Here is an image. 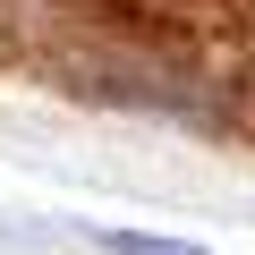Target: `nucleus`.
<instances>
[{
  "instance_id": "obj_1",
  "label": "nucleus",
  "mask_w": 255,
  "mask_h": 255,
  "mask_svg": "<svg viewBox=\"0 0 255 255\" xmlns=\"http://www.w3.org/2000/svg\"><path fill=\"white\" fill-rule=\"evenodd\" d=\"M111 247H119V255H196V247H179V238H136V230H119Z\"/></svg>"
}]
</instances>
